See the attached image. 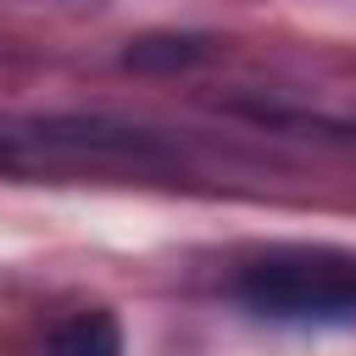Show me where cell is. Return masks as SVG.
Listing matches in <instances>:
<instances>
[{"instance_id": "2", "label": "cell", "mask_w": 356, "mask_h": 356, "mask_svg": "<svg viewBox=\"0 0 356 356\" xmlns=\"http://www.w3.org/2000/svg\"><path fill=\"white\" fill-rule=\"evenodd\" d=\"M78 161H156V145L106 122H0V172L78 167Z\"/></svg>"}, {"instance_id": "3", "label": "cell", "mask_w": 356, "mask_h": 356, "mask_svg": "<svg viewBox=\"0 0 356 356\" xmlns=\"http://www.w3.org/2000/svg\"><path fill=\"white\" fill-rule=\"evenodd\" d=\"M44 356H122V328L111 312L89 306V312H72L50 328L44 339Z\"/></svg>"}, {"instance_id": "1", "label": "cell", "mask_w": 356, "mask_h": 356, "mask_svg": "<svg viewBox=\"0 0 356 356\" xmlns=\"http://www.w3.org/2000/svg\"><path fill=\"white\" fill-rule=\"evenodd\" d=\"M239 300L278 323H345L356 317V256L323 245H284L239 273Z\"/></svg>"}]
</instances>
